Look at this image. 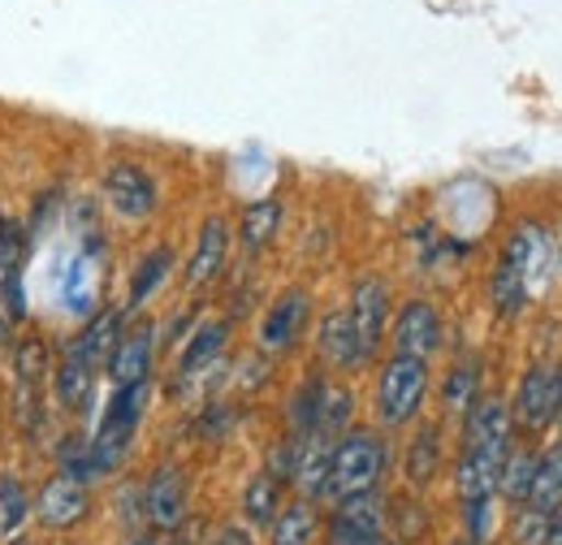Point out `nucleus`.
<instances>
[{
    "mask_svg": "<svg viewBox=\"0 0 562 545\" xmlns=\"http://www.w3.org/2000/svg\"><path fill=\"white\" fill-rule=\"evenodd\" d=\"M390 468V442L372 429H347L334 442V459H329V480H325V498L342 502L355 493L376 489Z\"/></svg>",
    "mask_w": 562,
    "mask_h": 545,
    "instance_id": "f257e3e1",
    "label": "nucleus"
},
{
    "mask_svg": "<svg viewBox=\"0 0 562 545\" xmlns=\"http://www.w3.org/2000/svg\"><path fill=\"white\" fill-rule=\"evenodd\" d=\"M541 256H546V238H541L537 225H519V230L506 238V252H502V260H497L493 281H490L497 316H515V312L528 303Z\"/></svg>",
    "mask_w": 562,
    "mask_h": 545,
    "instance_id": "f03ea898",
    "label": "nucleus"
},
{
    "mask_svg": "<svg viewBox=\"0 0 562 545\" xmlns=\"http://www.w3.org/2000/svg\"><path fill=\"white\" fill-rule=\"evenodd\" d=\"M424 399H428V359L394 351L376 372V420L385 429H403L420 415Z\"/></svg>",
    "mask_w": 562,
    "mask_h": 545,
    "instance_id": "7ed1b4c3",
    "label": "nucleus"
},
{
    "mask_svg": "<svg viewBox=\"0 0 562 545\" xmlns=\"http://www.w3.org/2000/svg\"><path fill=\"white\" fill-rule=\"evenodd\" d=\"M143 403H147V381L143 386H117V394L109 399V408L100 415V429L91 433V451H95L104 477L122 468V459L135 442V429L143 420Z\"/></svg>",
    "mask_w": 562,
    "mask_h": 545,
    "instance_id": "20e7f679",
    "label": "nucleus"
},
{
    "mask_svg": "<svg viewBox=\"0 0 562 545\" xmlns=\"http://www.w3.org/2000/svg\"><path fill=\"white\" fill-rule=\"evenodd\" d=\"M100 191H104V204L113 208L122 221H147L160 208L156 178L135 160H109V169L100 178Z\"/></svg>",
    "mask_w": 562,
    "mask_h": 545,
    "instance_id": "39448f33",
    "label": "nucleus"
},
{
    "mask_svg": "<svg viewBox=\"0 0 562 545\" xmlns=\"http://www.w3.org/2000/svg\"><path fill=\"white\" fill-rule=\"evenodd\" d=\"M385 533V498L376 489L334 502L325 520V545H376Z\"/></svg>",
    "mask_w": 562,
    "mask_h": 545,
    "instance_id": "423d86ee",
    "label": "nucleus"
},
{
    "mask_svg": "<svg viewBox=\"0 0 562 545\" xmlns=\"http://www.w3.org/2000/svg\"><path fill=\"white\" fill-rule=\"evenodd\" d=\"M44 533H74L91 520V489L82 480L48 477L35 493V515H31Z\"/></svg>",
    "mask_w": 562,
    "mask_h": 545,
    "instance_id": "0eeeda50",
    "label": "nucleus"
},
{
    "mask_svg": "<svg viewBox=\"0 0 562 545\" xmlns=\"http://www.w3.org/2000/svg\"><path fill=\"white\" fill-rule=\"evenodd\" d=\"M187 507H191V489H187V477H182L178 464H160L151 477L143 480L139 511L156 533H173L187 520Z\"/></svg>",
    "mask_w": 562,
    "mask_h": 545,
    "instance_id": "6e6552de",
    "label": "nucleus"
},
{
    "mask_svg": "<svg viewBox=\"0 0 562 545\" xmlns=\"http://www.w3.org/2000/svg\"><path fill=\"white\" fill-rule=\"evenodd\" d=\"M559 415H562L559 368L532 364V368L519 377V390H515V420H519L528 433H541V429H550Z\"/></svg>",
    "mask_w": 562,
    "mask_h": 545,
    "instance_id": "1a4fd4ad",
    "label": "nucleus"
},
{
    "mask_svg": "<svg viewBox=\"0 0 562 545\" xmlns=\"http://www.w3.org/2000/svg\"><path fill=\"white\" fill-rule=\"evenodd\" d=\"M307 325H312V294L303 290V286H290V290H281L278 299L269 303V312L260 316V346L265 351H290V346H299V338L307 334Z\"/></svg>",
    "mask_w": 562,
    "mask_h": 545,
    "instance_id": "9d476101",
    "label": "nucleus"
},
{
    "mask_svg": "<svg viewBox=\"0 0 562 545\" xmlns=\"http://www.w3.org/2000/svg\"><path fill=\"white\" fill-rule=\"evenodd\" d=\"M347 312H351L355 338L363 346V359H372L381 338H385V330H390V286L381 277H359Z\"/></svg>",
    "mask_w": 562,
    "mask_h": 545,
    "instance_id": "9b49d317",
    "label": "nucleus"
},
{
    "mask_svg": "<svg viewBox=\"0 0 562 545\" xmlns=\"http://www.w3.org/2000/svg\"><path fill=\"white\" fill-rule=\"evenodd\" d=\"M390 342L398 355H416V359H428L437 346H441V316L428 299H407L390 325Z\"/></svg>",
    "mask_w": 562,
    "mask_h": 545,
    "instance_id": "f8f14e48",
    "label": "nucleus"
},
{
    "mask_svg": "<svg viewBox=\"0 0 562 545\" xmlns=\"http://www.w3.org/2000/svg\"><path fill=\"white\" fill-rule=\"evenodd\" d=\"M225 260H229V221L225 216H204V225L195 234V247H191V260L182 269L187 290L212 286L225 272Z\"/></svg>",
    "mask_w": 562,
    "mask_h": 545,
    "instance_id": "ddd939ff",
    "label": "nucleus"
},
{
    "mask_svg": "<svg viewBox=\"0 0 562 545\" xmlns=\"http://www.w3.org/2000/svg\"><path fill=\"white\" fill-rule=\"evenodd\" d=\"M151 346H156V325L139 321L131 330H122V338L113 342L104 372L113 377V386H143L151 372Z\"/></svg>",
    "mask_w": 562,
    "mask_h": 545,
    "instance_id": "4468645a",
    "label": "nucleus"
},
{
    "mask_svg": "<svg viewBox=\"0 0 562 545\" xmlns=\"http://www.w3.org/2000/svg\"><path fill=\"white\" fill-rule=\"evenodd\" d=\"M95 377H100V364L82 359L61 346V359L53 364V394H57V408L66 415H82L95 399Z\"/></svg>",
    "mask_w": 562,
    "mask_h": 545,
    "instance_id": "2eb2a0df",
    "label": "nucleus"
},
{
    "mask_svg": "<svg viewBox=\"0 0 562 545\" xmlns=\"http://www.w3.org/2000/svg\"><path fill=\"white\" fill-rule=\"evenodd\" d=\"M329 459H334V437L325 433H307L294 442V464H290V485L316 502L325 498V480H329Z\"/></svg>",
    "mask_w": 562,
    "mask_h": 545,
    "instance_id": "dca6fc26",
    "label": "nucleus"
},
{
    "mask_svg": "<svg viewBox=\"0 0 562 545\" xmlns=\"http://www.w3.org/2000/svg\"><path fill=\"white\" fill-rule=\"evenodd\" d=\"M463 446H481V451H510V408L485 394L472 408L463 411Z\"/></svg>",
    "mask_w": 562,
    "mask_h": 545,
    "instance_id": "f3484780",
    "label": "nucleus"
},
{
    "mask_svg": "<svg viewBox=\"0 0 562 545\" xmlns=\"http://www.w3.org/2000/svg\"><path fill=\"white\" fill-rule=\"evenodd\" d=\"M316 355H321V364H329L338 372H351V368L363 364V346L355 338L347 308H334V312L321 316V325H316Z\"/></svg>",
    "mask_w": 562,
    "mask_h": 545,
    "instance_id": "a211bd4d",
    "label": "nucleus"
},
{
    "mask_svg": "<svg viewBox=\"0 0 562 545\" xmlns=\"http://www.w3.org/2000/svg\"><path fill=\"white\" fill-rule=\"evenodd\" d=\"M502 459H506L502 451L463 446V451H459V464H454V489H459V502H493Z\"/></svg>",
    "mask_w": 562,
    "mask_h": 545,
    "instance_id": "6ab92c4d",
    "label": "nucleus"
},
{
    "mask_svg": "<svg viewBox=\"0 0 562 545\" xmlns=\"http://www.w3.org/2000/svg\"><path fill=\"white\" fill-rule=\"evenodd\" d=\"M122 330H126V308H100V312H91V321L66 342V351H74V355H82V359H91V364L104 368V359H109L113 342L122 338Z\"/></svg>",
    "mask_w": 562,
    "mask_h": 545,
    "instance_id": "aec40b11",
    "label": "nucleus"
},
{
    "mask_svg": "<svg viewBox=\"0 0 562 545\" xmlns=\"http://www.w3.org/2000/svg\"><path fill=\"white\" fill-rule=\"evenodd\" d=\"M9 372H13V390H48L53 381V351L40 334H26V338L13 342V359H9Z\"/></svg>",
    "mask_w": 562,
    "mask_h": 545,
    "instance_id": "412c9836",
    "label": "nucleus"
},
{
    "mask_svg": "<svg viewBox=\"0 0 562 545\" xmlns=\"http://www.w3.org/2000/svg\"><path fill=\"white\" fill-rule=\"evenodd\" d=\"M225 338H229V321H204V325H195L191 342H187L182 355H178V377H182V381L200 377L212 359L225 351Z\"/></svg>",
    "mask_w": 562,
    "mask_h": 545,
    "instance_id": "4be33fe9",
    "label": "nucleus"
},
{
    "mask_svg": "<svg viewBox=\"0 0 562 545\" xmlns=\"http://www.w3.org/2000/svg\"><path fill=\"white\" fill-rule=\"evenodd\" d=\"M281 230V200L278 196H265V200H251L238 216V243L247 252H265Z\"/></svg>",
    "mask_w": 562,
    "mask_h": 545,
    "instance_id": "5701e85b",
    "label": "nucleus"
},
{
    "mask_svg": "<svg viewBox=\"0 0 562 545\" xmlns=\"http://www.w3.org/2000/svg\"><path fill=\"white\" fill-rule=\"evenodd\" d=\"M441 477V424H420L412 446H407V480L416 489H428L432 480Z\"/></svg>",
    "mask_w": 562,
    "mask_h": 545,
    "instance_id": "b1692460",
    "label": "nucleus"
},
{
    "mask_svg": "<svg viewBox=\"0 0 562 545\" xmlns=\"http://www.w3.org/2000/svg\"><path fill=\"white\" fill-rule=\"evenodd\" d=\"M281 511V480L273 472H256L243 485V520L247 529H273Z\"/></svg>",
    "mask_w": 562,
    "mask_h": 545,
    "instance_id": "393cba45",
    "label": "nucleus"
},
{
    "mask_svg": "<svg viewBox=\"0 0 562 545\" xmlns=\"http://www.w3.org/2000/svg\"><path fill=\"white\" fill-rule=\"evenodd\" d=\"M316 533H321V511L307 498L281 507L278 520H273V545H312Z\"/></svg>",
    "mask_w": 562,
    "mask_h": 545,
    "instance_id": "a878e982",
    "label": "nucleus"
},
{
    "mask_svg": "<svg viewBox=\"0 0 562 545\" xmlns=\"http://www.w3.org/2000/svg\"><path fill=\"white\" fill-rule=\"evenodd\" d=\"M524 507H532L541 515H554L562 507V442L550 455L537 459V477H532V489H528V502Z\"/></svg>",
    "mask_w": 562,
    "mask_h": 545,
    "instance_id": "bb28decb",
    "label": "nucleus"
},
{
    "mask_svg": "<svg viewBox=\"0 0 562 545\" xmlns=\"http://www.w3.org/2000/svg\"><path fill=\"white\" fill-rule=\"evenodd\" d=\"M57 472L70 480H82V485L104 477V468H100V459H95L87 433H66V437L57 442Z\"/></svg>",
    "mask_w": 562,
    "mask_h": 545,
    "instance_id": "cd10ccee",
    "label": "nucleus"
},
{
    "mask_svg": "<svg viewBox=\"0 0 562 545\" xmlns=\"http://www.w3.org/2000/svg\"><path fill=\"white\" fill-rule=\"evenodd\" d=\"M169 269H173V252H169V247H151L139 265H135V272H131V299H126V312L143 308V303L165 286Z\"/></svg>",
    "mask_w": 562,
    "mask_h": 545,
    "instance_id": "c85d7f7f",
    "label": "nucleus"
},
{
    "mask_svg": "<svg viewBox=\"0 0 562 545\" xmlns=\"http://www.w3.org/2000/svg\"><path fill=\"white\" fill-rule=\"evenodd\" d=\"M31 515H35L31 489L22 485V477L4 472V477H0V537H18Z\"/></svg>",
    "mask_w": 562,
    "mask_h": 545,
    "instance_id": "c756f323",
    "label": "nucleus"
},
{
    "mask_svg": "<svg viewBox=\"0 0 562 545\" xmlns=\"http://www.w3.org/2000/svg\"><path fill=\"white\" fill-rule=\"evenodd\" d=\"M325 386H329V377H307V381H303V386L290 394V403H285V420H290V433H294V437H307V433H316Z\"/></svg>",
    "mask_w": 562,
    "mask_h": 545,
    "instance_id": "7c9ffc66",
    "label": "nucleus"
},
{
    "mask_svg": "<svg viewBox=\"0 0 562 545\" xmlns=\"http://www.w3.org/2000/svg\"><path fill=\"white\" fill-rule=\"evenodd\" d=\"M532 477H537V455L532 451H506V459H502V472H497V489H502V498L510 502V507H524L528 502V489H532Z\"/></svg>",
    "mask_w": 562,
    "mask_h": 545,
    "instance_id": "2f4dec72",
    "label": "nucleus"
},
{
    "mask_svg": "<svg viewBox=\"0 0 562 545\" xmlns=\"http://www.w3.org/2000/svg\"><path fill=\"white\" fill-rule=\"evenodd\" d=\"M481 399V364L476 359H459L450 372H446V386H441V408L450 415H463Z\"/></svg>",
    "mask_w": 562,
    "mask_h": 545,
    "instance_id": "473e14b6",
    "label": "nucleus"
},
{
    "mask_svg": "<svg viewBox=\"0 0 562 545\" xmlns=\"http://www.w3.org/2000/svg\"><path fill=\"white\" fill-rule=\"evenodd\" d=\"M26 252H31V234H26V225L13 221V216H0V286L22 281Z\"/></svg>",
    "mask_w": 562,
    "mask_h": 545,
    "instance_id": "72a5a7b5",
    "label": "nucleus"
},
{
    "mask_svg": "<svg viewBox=\"0 0 562 545\" xmlns=\"http://www.w3.org/2000/svg\"><path fill=\"white\" fill-rule=\"evenodd\" d=\"M57 290H61V303L70 308L74 316L91 312V260H87V252L74 256L70 265L57 272Z\"/></svg>",
    "mask_w": 562,
    "mask_h": 545,
    "instance_id": "f704fd0d",
    "label": "nucleus"
},
{
    "mask_svg": "<svg viewBox=\"0 0 562 545\" xmlns=\"http://www.w3.org/2000/svg\"><path fill=\"white\" fill-rule=\"evenodd\" d=\"M351 411H355V399L347 386H325V399H321V420H316V433H325V437H342L347 433V424H351Z\"/></svg>",
    "mask_w": 562,
    "mask_h": 545,
    "instance_id": "c9c22d12",
    "label": "nucleus"
},
{
    "mask_svg": "<svg viewBox=\"0 0 562 545\" xmlns=\"http://www.w3.org/2000/svg\"><path fill=\"white\" fill-rule=\"evenodd\" d=\"M546 533H550V515H541L532 507L515 511V545H546Z\"/></svg>",
    "mask_w": 562,
    "mask_h": 545,
    "instance_id": "e433bc0d",
    "label": "nucleus"
},
{
    "mask_svg": "<svg viewBox=\"0 0 562 545\" xmlns=\"http://www.w3.org/2000/svg\"><path fill=\"white\" fill-rule=\"evenodd\" d=\"M209 545H256V533L247 524H225V529H216Z\"/></svg>",
    "mask_w": 562,
    "mask_h": 545,
    "instance_id": "4c0bfd02",
    "label": "nucleus"
},
{
    "mask_svg": "<svg viewBox=\"0 0 562 545\" xmlns=\"http://www.w3.org/2000/svg\"><path fill=\"white\" fill-rule=\"evenodd\" d=\"M229 420H234V415L216 403V408H209V415L200 420V433H204V437H221V433L229 429Z\"/></svg>",
    "mask_w": 562,
    "mask_h": 545,
    "instance_id": "58836bf2",
    "label": "nucleus"
},
{
    "mask_svg": "<svg viewBox=\"0 0 562 545\" xmlns=\"http://www.w3.org/2000/svg\"><path fill=\"white\" fill-rule=\"evenodd\" d=\"M546 545H562V507L550 515V533H546Z\"/></svg>",
    "mask_w": 562,
    "mask_h": 545,
    "instance_id": "ea45409f",
    "label": "nucleus"
},
{
    "mask_svg": "<svg viewBox=\"0 0 562 545\" xmlns=\"http://www.w3.org/2000/svg\"><path fill=\"white\" fill-rule=\"evenodd\" d=\"M135 545H151V542H147V537H139V542H135Z\"/></svg>",
    "mask_w": 562,
    "mask_h": 545,
    "instance_id": "a19ab883",
    "label": "nucleus"
},
{
    "mask_svg": "<svg viewBox=\"0 0 562 545\" xmlns=\"http://www.w3.org/2000/svg\"><path fill=\"white\" fill-rule=\"evenodd\" d=\"M559 256H562V234H559Z\"/></svg>",
    "mask_w": 562,
    "mask_h": 545,
    "instance_id": "79ce46f5",
    "label": "nucleus"
},
{
    "mask_svg": "<svg viewBox=\"0 0 562 545\" xmlns=\"http://www.w3.org/2000/svg\"><path fill=\"white\" fill-rule=\"evenodd\" d=\"M376 545H385V542H376Z\"/></svg>",
    "mask_w": 562,
    "mask_h": 545,
    "instance_id": "37998d69",
    "label": "nucleus"
},
{
    "mask_svg": "<svg viewBox=\"0 0 562 545\" xmlns=\"http://www.w3.org/2000/svg\"><path fill=\"white\" fill-rule=\"evenodd\" d=\"M66 545H74V542H66Z\"/></svg>",
    "mask_w": 562,
    "mask_h": 545,
    "instance_id": "c03bdc74",
    "label": "nucleus"
}]
</instances>
